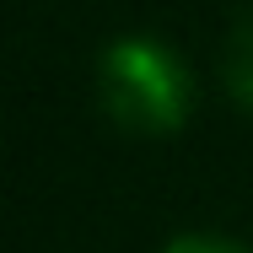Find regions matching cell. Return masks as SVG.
<instances>
[{
  "mask_svg": "<svg viewBox=\"0 0 253 253\" xmlns=\"http://www.w3.org/2000/svg\"><path fill=\"white\" fill-rule=\"evenodd\" d=\"M162 253H248L243 243H226V237H172Z\"/></svg>",
  "mask_w": 253,
  "mask_h": 253,
  "instance_id": "3",
  "label": "cell"
},
{
  "mask_svg": "<svg viewBox=\"0 0 253 253\" xmlns=\"http://www.w3.org/2000/svg\"><path fill=\"white\" fill-rule=\"evenodd\" d=\"M221 76L232 86V97L253 108V11H243L226 33V49H221Z\"/></svg>",
  "mask_w": 253,
  "mask_h": 253,
  "instance_id": "2",
  "label": "cell"
},
{
  "mask_svg": "<svg viewBox=\"0 0 253 253\" xmlns=\"http://www.w3.org/2000/svg\"><path fill=\"white\" fill-rule=\"evenodd\" d=\"M102 102L124 129L162 135V129L183 124V113L194 102V81H189V65L178 59V49L135 33L102 54Z\"/></svg>",
  "mask_w": 253,
  "mask_h": 253,
  "instance_id": "1",
  "label": "cell"
}]
</instances>
